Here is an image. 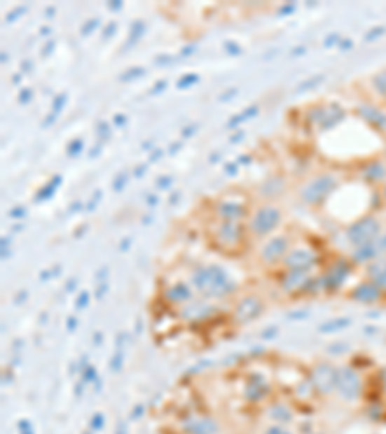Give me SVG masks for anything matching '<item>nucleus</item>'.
<instances>
[{"label": "nucleus", "mask_w": 386, "mask_h": 434, "mask_svg": "<svg viewBox=\"0 0 386 434\" xmlns=\"http://www.w3.org/2000/svg\"><path fill=\"white\" fill-rule=\"evenodd\" d=\"M268 415L275 419L276 423H290L294 419V411L288 405H284V403H275L268 410Z\"/></svg>", "instance_id": "21"}, {"label": "nucleus", "mask_w": 386, "mask_h": 434, "mask_svg": "<svg viewBox=\"0 0 386 434\" xmlns=\"http://www.w3.org/2000/svg\"><path fill=\"white\" fill-rule=\"evenodd\" d=\"M265 434H292V433H290V430H286L284 426L275 425V426H268L267 430H265Z\"/></svg>", "instance_id": "26"}, {"label": "nucleus", "mask_w": 386, "mask_h": 434, "mask_svg": "<svg viewBox=\"0 0 386 434\" xmlns=\"http://www.w3.org/2000/svg\"><path fill=\"white\" fill-rule=\"evenodd\" d=\"M350 259L354 260L355 265H371L373 260L380 259V255H378V249L375 244H369V245H361V247H354V253H352V257Z\"/></svg>", "instance_id": "19"}, {"label": "nucleus", "mask_w": 386, "mask_h": 434, "mask_svg": "<svg viewBox=\"0 0 386 434\" xmlns=\"http://www.w3.org/2000/svg\"><path fill=\"white\" fill-rule=\"evenodd\" d=\"M382 298H385V293L380 292L371 280H363L359 284H355L354 290L350 292V300L357 301V303H363V305L378 303Z\"/></svg>", "instance_id": "13"}, {"label": "nucleus", "mask_w": 386, "mask_h": 434, "mask_svg": "<svg viewBox=\"0 0 386 434\" xmlns=\"http://www.w3.org/2000/svg\"><path fill=\"white\" fill-rule=\"evenodd\" d=\"M371 85L375 89V93L386 103V68L378 70L377 74L371 78Z\"/></svg>", "instance_id": "23"}, {"label": "nucleus", "mask_w": 386, "mask_h": 434, "mask_svg": "<svg viewBox=\"0 0 386 434\" xmlns=\"http://www.w3.org/2000/svg\"><path fill=\"white\" fill-rule=\"evenodd\" d=\"M284 214L280 206L275 203H265V205L257 206L249 218H247V232L257 239H265L275 234L278 226L282 224Z\"/></svg>", "instance_id": "2"}, {"label": "nucleus", "mask_w": 386, "mask_h": 434, "mask_svg": "<svg viewBox=\"0 0 386 434\" xmlns=\"http://www.w3.org/2000/svg\"><path fill=\"white\" fill-rule=\"evenodd\" d=\"M292 245H290V237L288 236H270L263 244L259 251V259L263 265L267 267H273V265H278L286 259V255L290 253Z\"/></svg>", "instance_id": "8"}, {"label": "nucleus", "mask_w": 386, "mask_h": 434, "mask_svg": "<svg viewBox=\"0 0 386 434\" xmlns=\"http://www.w3.org/2000/svg\"><path fill=\"white\" fill-rule=\"evenodd\" d=\"M309 272L305 270H286L280 278V288L286 293H301L305 292L309 284Z\"/></svg>", "instance_id": "14"}, {"label": "nucleus", "mask_w": 386, "mask_h": 434, "mask_svg": "<svg viewBox=\"0 0 386 434\" xmlns=\"http://www.w3.org/2000/svg\"><path fill=\"white\" fill-rule=\"evenodd\" d=\"M380 384H382V390L386 392V371L382 372V379H380Z\"/></svg>", "instance_id": "27"}, {"label": "nucleus", "mask_w": 386, "mask_h": 434, "mask_svg": "<svg viewBox=\"0 0 386 434\" xmlns=\"http://www.w3.org/2000/svg\"><path fill=\"white\" fill-rule=\"evenodd\" d=\"M338 176L336 174H319L315 178H311L308 183H303L300 190V201L308 206L323 205L329 199L332 191L338 188Z\"/></svg>", "instance_id": "3"}, {"label": "nucleus", "mask_w": 386, "mask_h": 434, "mask_svg": "<svg viewBox=\"0 0 386 434\" xmlns=\"http://www.w3.org/2000/svg\"><path fill=\"white\" fill-rule=\"evenodd\" d=\"M191 286L207 300L226 298L236 290V282L219 265H199L191 274Z\"/></svg>", "instance_id": "1"}, {"label": "nucleus", "mask_w": 386, "mask_h": 434, "mask_svg": "<svg viewBox=\"0 0 386 434\" xmlns=\"http://www.w3.org/2000/svg\"><path fill=\"white\" fill-rule=\"evenodd\" d=\"M263 309H265L263 300L259 295L251 293V295H245L237 301L236 307L232 311V318L236 324H249L263 313Z\"/></svg>", "instance_id": "10"}, {"label": "nucleus", "mask_w": 386, "mask_h": 434, "mask_svg": "<svg viewBox=\"0 0 386 434\" xmlns=\"http://www.w3.org/2000/svg\"><path fill=\"white\" fill-rule=\"evenodd\" d=\"M354 265V260L347 259V257H338V259L334 260L331 267L324 270L323 276H321V284H323L324 292H336L338 288H342L347 276L352 274Z\"/></svg>", "instance_id": "6"}, {"label": "nucleus", "mask_w": 386, "mask_h": 434, "mask_svg": "<svg viewBox=\"0 0 386 434\" xmlns=\"http://www.w3.org/2000/svg\"><path fill=\"white\" fill-rule=\"evenodd\" d=\"M245 232L240 222H222L213 228V239L216 247H221L222 251H236L245 241Z\"/></svg>", "instance_id": "5"}, {"label": "nucleus", "mask_w": 386, "mask_h": 434, "mask_svg": "<svg viewBox=\"0 0 386 434\" xmlns=\"http://www.w3.org/2000/svg\"><path fill=\"white\" fill-rule=\"evenodd\" d=\"M350 324V321H346V318H340V321H334V323H326L323 324L319 330L321 332H331V330H338V328H344V326H347Z\"/></svg>", "instance_id": "24"}, {"label": "nucleus", "mask_w": 386, "mask_h": 434, "mask_svg": "<svg viewBox=\"0 0 386 434\" xmlns=\"http://www.w3.org/2000/svg\"><path fill=\"white\" fill-rule=\"evenodd\" d=\"M184 430L188 434H219V425L216 421L211 417H203V415H191V417L184 419Z\"/></svg>", "instance_id": "15"}, {"label": "nucleus", "mask_w": 386, "mask_h": 434, "mask_svg": "<svg viewBox=\"0 0 386 434\" xmlns=\"http://www.w3.org/2000/svg\"><path fill=\"white\" fill-rule=\"evenodd\" d=\"M367 280H371L373 284L377 286L380 292L386 295V259L373 260L371 265H367Z\"/></svg>", "instance_id": "17"}, {"label": "nucleus", "mask_w": 386, "mask_h": 434, "mask_svg": "<svg viewBox=\"0 0 386 434\" xmlns=\"http://www.w3.org/2000/svg\"><path fill=\"white\" fill-rule=\"evenodd\" d=\"M380 234H382V224H380V220H378L377 216H373V214L357 218V220L352 222L346 228V239L354 245V247L375 244Z\"/></svg>", "instance_id": "4"}, {"label": "nucleus", "mask_w": 386, "mask_h": 434, "mask_svg": "<svg viewBox=\"0 0 386 434\" xmlns=\"http://www.w3.org/2000/svg\"><path fill=\"white\" fill-rule=\"evenodd\" d=\"M357 112H359V116H361L369 126L377 127L380 132L386 130V114L382 111H378L375 106H369V104H363V106L357 108Z\"/></svg>", "instance_id": "18"}, {"label": "nucleus", "mask_w": 386, "mask_h": 434, "mask_svg": "<svg viewBox=\"0 0 386 434\" xmlns=\"http://www.w3.org/2000/svg\"><path fill=\"white\" fill-rule=\"evenodd\" d=\"M317 253L311 247H292L290 253L286 255V259L282 260L284 269L286 270H305L311 272V269L317 265Z\"/></svg>", "instance_id": "11"}, {"label": "nucleus", "mask_w": 386, "mask_h": 434, "mask_svg": "<svg viewBox=\"0 0 386 434\" xmlns=\"http://www.w3.org/2000/svg\"><path fill=\"white\" fill-rule=\"evenodd\" d=\"M363 384H361V377L350 369V367H344L338 371V386H336V392H338L344 400H357L361 396Z\"/></svg>", "instance_id": "12"}, {"label": "nucleus", "mask_w": 386, "mask_h": 434, "mask_svg": "<svg viewBox=\"0 0 386 434\" xmlns=\"http://www.w3.org/2000/svg\"><path fill=\"white\" fill-rule=\"evenodd\" d=\"M375 245H377L378 255H380V257H385L386 259V230H382V234L378 236V239L375 241Z\"/></svg>", "instance_id": "25"}, {"label": "nucleus", "mask_w": 386, "mask_h": 434, "mask_svg": "<svg viewBox=\"0 0 386 434\" xmlns=\"http://www.w3.org/2000/svg\"><path fill=\"white\" fill-rule=\"evenodd\" d=\"M338 367L331 363H317L311 371V386L315 392L329 396L338 386Z\"/></svg>", "instance_id": "7"}, {"label": "nucleus", "mask_w": 386, "mask_h": 434, "mask_svg": "<svg viewBox=\"0 0 386 434\" xmlns=\"http://www.w3.org/2000/svg\"><path fill=\"white\" fill-rule=\"evenodd\" d=\"M382 197H385V201H386V183H385V188H382Z\"/></svg>", "instance_id": "28"}, {"label": "nucleus", "mask_w": 386, "mask_h": 434, "mask_svg": "<svg viewBox=\"0 0 386 434\" xmlns=\"http://www.w3.org/2000/svg\"><path fill=\"white\" fill-rule=\"evenodd\" d=\"M189 311H193V313H181V315L186 316V318H189V321H201V318H209V316L213 315V311L214 307L213 305H189Z\"/></svg>", "instance_id": "22"}, {"label": "nucleus", "mask_w": 386, "mask_h": 434, "mask_svg": "<svg viewBox=\"0 0 386 434\" xmlns=\"http://www.w3.org/2000/svg\"><path fill=\"white\" fill-rule=\"evenodd\" d=\"M163 298H165L166 303L180 307V305H186V303L193 300V288H189L186 282H176V284L166 288Z\"/></svg>", "instance_id": "16"}, {"label": "nucleus", "mask_w": 386, "mask_h": 434, "mask_svg": "<svg viewBox=\"0 0 386 434\" xmlns=\"http://www.w3.org/2000/svg\"><path fill=\"white\" fill-rule=\"evenodd\" d=\"M363 178L371 183H380L386 180V164L382 160H371L363 168Z\"/></svg>", "instance_id": "20"}, {"label": "nucleus", "mask_w": 386, "mask_h": 434, "mask_svg": "<svg viewBox=\"0 0 386 434\" xmlns=\"http://www.w3.org/2000/svg\"><path fill=\"white\" fill-rule=\"evenodd\" d=\"M214 214L222 222H244L249 218V205L242 199L224 197L216 201L214 205Z\"/></svg>", "instance_id": "9"}]
</instances>
